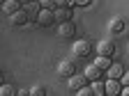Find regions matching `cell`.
<instances>
[{
	"label": "cell",
	"mask_w": 129,
	"mask_h": 96,
	"mask_svg": "<svg viewBox=\"0 0 129 96\" xmlns=\"http://www.w3.org/2000/svg\"><path fill=\"white\" fill-rule=\"evenodd\" d=\"M55 23V9H42L37 16V25L39 28H51Z\"/></svg>",
	"instance_id": "6da1fadb"
},
{
	"label": "cell",
	"mask_w": 129,
	"mask_h": 96,
	"mask_svg": "<svg viewBox=\"0 0 129 96\" xmlns=\"http://www.w3.org/2000/svg\"><path fill=\"white\" fill-rule=\"evenodd\" d=\"M72 53H74L76 57H88V55H90V41H85V39L74 41V46H72Z\"/></svg>",
	"instance_id": "7a4b0ae2"
},
{
	"label": "cell",
	"mask_w": 129,
	"mask_h": 96,
	"mask_svg": "<svg viewBox=\"0 0 129 96\" xmlns=\"http://www.w3.org/2000/svg\"><path fill=\"white\" fill-rule=\"evenodd\" d=\"M85 82H88V78H85V73H74V76H69L67 78V85H69V89H81V87H85Z\"/></svg>",
	"instance_id": "3957f363"
},
{
	"label": "cell",
	"mask_w": 129,
	"mask_h": 96,
	"mask_svg": "<svg viewBox=\"0 0 129 96\" xmlns=\"http://www.w3.org/2000/svg\"><path fill=\"white\" fill-rule=\"evenodd\" d=\"M113 53H115V44H113L111 39H104V41L97 44V55H106V57H111Z\"/></svg>",
	"instance_id": "277c9868"
},
{
	"label": "cell",
	"mask_w": 129,
	"mask_h": 96,
	"mask_svg": "<svg viewBox=\"0 0 129 96\" xmlns=\"http://www.w3.org/2000/svg\"><path fill=\"white\" fill-rule=\"evenodd\" d=\"M30 21V16H28V12L25 9H19V12H14V14H9V23L16 28V25H25Z\"/></svg>",
	"instance_id": "5b68a950"
},
{
	"label": "cell",
	"mask_w": 129,
	"mask_h": 96,
	"mask_svg": "<svg viewBox=\"0 0 129 96\" xmlns=\"http://www.w3.org/2000/svg\"><path fill=\"white\" fill-rule=\"evenodd\" d=\"M74 73H76V69H74V62L62 60V62L58 64V76H60V78H69V76H74Z\"/></svg>",
	"instance_id": "8992f818"
},
{
	"label": "cell",
	"mask_w": 129,
	"mask_h": 96,
	"mask_svg": "<svg viewBox=\"0 0 129 96\" xmlns=\"http://www.w3.org/2000/svg\"><path fill=\"white\" fill-rule=\"evenodd\" d=\"M42 9H44V7L39 5V0H35V2H30V5L25 7V12H28V16H30V21H32V23H37V16H39Z\"/></svg>",
	"instance_id": "52a82bcc"
},
{
	"label": "cell",
	"mask_w": 129,
	"mask_h": 96,
	"mask_svg": "<svg viewBox=\"0 0 129 96\" xmlns=\"http://www.w3.org/2000/svg\"><path fill=\"white\" fill-rule=\"evenodd\" d=\"M108 30H111V34H120V32L124 30V21L120 18V16H113L111 23H108Z\"/></svg>",
	"instance_id": "ba28073f"
},
{
	"label": "cell",
	"mask_w": 129,
	"mask_h": 96,
	"mask_svg": "<svg viewBox=\"0 0 129 96\" xmlns=\"http://www.w3.org/2000/svg\"><path fill=\"white\" fill-rule=\"evenodd\" d=\"M69 18H72L69 7H55V21H58V23H67Z\"/></svg>",
	"instance_id": "9c48e42d"
},
{
	"label": "cell",
	"mask_w": 129,
	"mask_h": 96,
	"mask_svg": "<svg viewBox=\"0 0 129 96\" xmlns=\"http://www.w3.org/2000/svg\"><path fill=\"white\" fill-rule=\"evenodd\" d=\"M74 32H76V28H74L72 21L60 23V28H58V34H60V37H74Z\"/></svg>",
	"instance_id": "30bf717a"
},
{
	"label": "cell",
	"mask_w": 129,
	"mask_h": 96,
	"mask_svg": "<svg viewBox=\"0 0 129 96\" xmlns=\"http://www.w3.org/2000/svg\"><path fill=\"white\" fill-rule=\"evenodd\" d=\"M104 85H106V94H108V96H115V94H120V89H122L115 78H108V82H104Z\"/></svg>",
	"instance_id": "8fae6325"
},
{
	"label": "cell",
	"mask_w": 129,
	"mask_h": 96,
	"mask_svg": "<svg viewBox=\"0 0 129 96\" xmlns=\"http://www.w3.org/2000/svg\"><path fill=\"white\" fill-rule=\"evenodd\" d=\"M122 73H124L122 64H111V66L106 69V76H108V78H115V80H120V78H122Z\"/></svg>",
	"instance_id": "7c38bea8"
},
{
	"label": "cell",
	"mask_w": 129,
	"mask_h": 96,
	"mask_svg": "<svg viewBox=\"0 0 129 96\" xmlns=\"http://www.w3.org/2000/svg\"><path fill=\"white\" fill-rule=\"evenodd\" d=\"M99 76H102V69L97 66V64H88V66H85V78L88 80H97Z\"/></svg>",
	"instance_id": "4fadbf2b"
},
{
	"label": "cell",
	"mask_w": 129,
	"mask_h": 96,
	"mask_svg": "<svg viewBox=\"0 0 129 96\" xmlns=\"http://www.w3.org/2000/svg\"><path fill=\"white\" fill-rule=\"evenodd\" d=\"M19 2H21V0H5V2H3V12H5V14H14V12H19V9H21Z\"/></svg>",
	"instance_id": "5bb4252c"
},
{
	"label": "cell",
	"mask_w": 129,
	"mask_h": 96,
	"mask_svg": "<svg viewBox=\"0 0 129 96\" xmlns=\"http://www.w3.org/2000/svg\"><path fill=\"white\" fill-rule=\"evenodd\" d=\"M94 64L99 66L102 71H106L108 66H111V57H106V55H97V60H94Z\"/></svg>",
	"instance_id": "9a60e30c"
},
{
	"label": "cell",
	"mask_w": 129,
	"mask_h": 96,
	"mask_svg": "<svg viewBox=\"0 0 129 96\" xmlns=\"http://www.w3.org/2000/svg\"><path fill=\"white\" fill-rule=\"evenodd\" d=\"M90 87H92V94H94V96L106 94V85H104V82H99V80H92V85H90Z\"/></svg>",
	"instance_id": "2e32d148"
},
{
	"label": "cell",
	"mask_w": 129,
	"mask_h": 96,
	"mask_svg": "<svg viewBox=\"0 0 129 96\" xmlns=\"http://www.w3.org/2000/svg\"><path fill=\"white\" fill-rule=\"evenodd\" d=\"M0 94L3 96H19V89H16L14 85H3L0 87Z\"/></svg>",
	"instance_id": "e0dca14e"
},
{
	"label": "cell",
	"mask_w": 129,
	"mask_h": 96,
	"mask_svg": "<svg viewBox=\"0 0 129 96\" xmlns=\"http://www.w3.org/2000/svg\"><path fill=\"white\" fill-rule=\"evenodd\" d=\"M28 92H30V96H44V94H46L42 85H35V87H32V89H28Z\"/></svg>",
	"instance_id": "ac0fdd59"
},
{
	"label": "cell",
	"mask_w": 129,
	"mask_h": 96,
	"mask_svg": "<svg viewBox=\"0 0 129 96\" xmlns=\"http://www.w3.org/2000/svg\"><path fill=\"white\" fill-rule=\"evenodd\" d=\"M76 94H78V96H90V94H92V87H90V85H85V87L76 89Z\"/></svg>",
	"instance_id": "d6986e66"
},
{
	"label": "cell",
	"mask_w": 129,
	"mask_h": 96,
	"mask_svg": "<svg viewBox=\"0 0 129 96\" xmlns=\"http://www.w3.org/2000/svg\"><path fill=\"white\" fill-rule=\"evenodd\" d=\"M39 5L44 9H55V0H39Z\"/></svg>",
	"instance_id": "ffe728a7"
},
{
	"label": "cell",
	"mask_w": 129,
	"mask_h": 96,
	"mask_svg": "<svg viewBox=\"0 0 129 96\" xmlns=\"http://www.w3.org/2000/svg\"><path fill=\"white\" fill-rule=\"evenodd\" d=\"M74 0H55V7H72Z\"/></svg>",
	"instance_id": "44dd1931"
},
{
	"label": "cell",
	"mask_w": 129,
	"mask_h": 96,
	"mask_svg": "<svg viewBox=\"0 0 129 96\" xmlns=\"http://www.w3.org/2000/svg\"><path fill=\"white\" fill-rule=\"evenodd\" d=\"M120 82H122V85H129V71H124V73H122V78H120Z\"/></svg>",
	"instance_id": "7402d4cb"
},
{
	"label": "cell",
	"mask_w": 129,
	"mask_h": 96,
	"mask_svg": "<svg viewBox=\"0 0 129 96\" xmlns=\"http://www.w3.org/2000/svg\"><path fill=\"white\" fill-rule=\"evenodd\" d=\"M74 2H76V5H81V7H85V5H90V2H92V0H74Z\"/></svg>",
	"instance_id": "603a6c76"
},
{
	"label": "cell",
	"mask_w": 129,
	"mask_h": 96,
	"mask_svg": "<svg viewBox=\"0 0 129 96\" xmlns=\"http://www.w3.org/2000/svg\"><path fill=\"white\" fill-rule=\"evenodd\" d=\"M120 94H122V96H129V85H122V89H120Z\"/></svg>",
	"instance_id": "cb8c5ba5"
},
{
	"label": "cell",
	"mask_w": 129,
	"mask_h": 96,
	"mask_svg": "<svg viewBox=\"0 0 129 96\" xmlns=\"http://www.w3.org/2000/svg\"><path fill=\"white\" fill-rule=\"evenodd\" d=\"M21 2H25V5H30V2H35V0H21Z\"/></svg>",
	"instance_id": "d4e9b609"
},
{
	"label": "cell",
	"mask_w": 129,
	"mask_h": 96,
	"mask_svg": "<svg viewBox=\"0 0 129 96\" xmlns=\"http://www.w3.org/2000/svg\"><path fill=\"white\" fill-rule=\"evenodd\" d=\"M127 50H129V46H127Z\"/></svg>",
	"instance_id": "484cf974"
}]
</instances>
